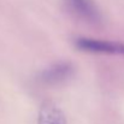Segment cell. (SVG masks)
Masks as SVG:
<instances>
[{"label":"cell","mask_w":124,"mask_h":124,"mask_svg":"<svg viewBox=\"0 0 124 124\" xmlns=\"http://www.w3.org/2000/svg\"><path fill=\"white\" fill-rule=\"evenodd\" d=\"M75 45L78 49L89 53L124 55V43L121 42L106 41L92 38H78L75 40Z\"/></svg>","instance_id":"obj_1"},{"label":"cell","mask_w":124,"mask_h":124,"mask_svg":"<svg viewBox=\"0 0 124 124\" xmlns=\"http://www.w3.org/2000/svg\"><path fill=\"white\" fill-rule=\"evenodd\" d=\"M72 75V64L69 62H59L42 70L39 75V81L45 85H58L70 80Z\"/></svg>","instance_id":"obj_2"},{"label":"cell","mask_w":124,"mask_h":124,"mask_svg":"<svg viewBox=\"0 0 124 124\" xmlns=\"http://www.w3.org/2000/svg\"><path fill=\"white\" fill-rule=\"evenodd\" d=\"M38 124H66L64 112L53 102H45L40 108Z\"/></svg>","instance_id":"obj_4"},{"label":"cell","mask_w":124,"mask_h":124,"mask_svg":"<svg viewBox=\"0 0 124 124\" xmlns=\"http://www.w3.org/2000/svg\"><path fill=\"white\" fill-rule=\"evenodd\" d=\"M65 6L75 17L88 23H98L101 19L100 11L93 0H65Z\"/></svg>","instance_id":"obj_3"}]
</instances>
